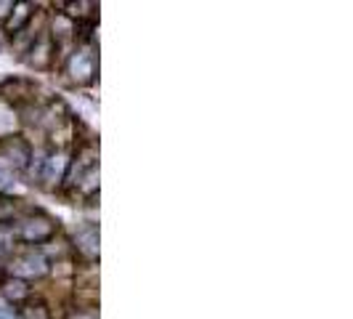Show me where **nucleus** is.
Returning a JSON list of instances; mask_svg holds the SVG:
<instances>
[{
	"label": "nucleus",
	"instance_id": "nucleus-12",
	"mask_svg": "<svg viewBox=\"0 0 353 319\" xmlns=\"http://www.w3.org/2000/svg\"><path fill=\"white\" fill-rule=\"evenodd\" d=\"M11 11H14V0H0V24L11 17Z\"/></svg>",
	"mask_w": 353,
	"mask_h": 319
},
{
	"label": "nucleus",
	"instance_id": "nucleus-9",
	"mask_svg": "<svg viewBox=\"0 0 353 319\" xmlns=\"http://www.w3.org/2000/svg\"><path fill=\"white\" fill-rule=\"evenodd\" d=\"M77 245H74V250H83L88 258H96V253H99V231H96V226H88V229L83 231V234H77V240H74Z\"/></svg>",
	"mask_w": 353,
	"mask_h": 319
},
{
	"label": "nucleus",
	"instance_id": "nucleus-5",
	"mask_svg": "<svg viewBox=\"0 0 353 319\" xmlns=\"http://www.w3.org/2000/svg\"><path fill=\"white\" fill-rule=\"evenodd\" d=\"M0 160H6L14 171H27L32 160V146L21 136H8L0 142Z\"/></svg>",
	"mask_w": 353,
	"mask_h": 319
},
{
	"label": "nucleus",
	"instance_id": "nucleus-11",
	"mask_svg": "<svg viewBox=\"0 0 353 319\" xmlns=\"http://www.w3.org/2000/svg\"><path fill=\"white\" fill-rule=\"evenodd\" d=\"M67 319H99V314H96V306H77L67 314Z\"/></svg>",
	"mask_w": 353,
	"mask_h": 319
},
{
	"label": "nucleus",
	"instance_id": "nucleus-10",
	"mask_svg": "<svg viewBox=\"0 0 353 319\" xmlns=\"http://www.w3.org/2000/svg\"><path fill=\"white\" fill-rule=\"evenodd\" d=\"M21 215V200L0 195V224H11Z\"/></svg>",
	"mask_w": 353,
	"mask_h": 319
},
{
	"label": "nucleus",
	"instance_id": "nucleus-8",
	"mask_svg": "<svg viewBox=\"0 0 353 319\" xmlns=\"http://www.w3.org/2000/svg\"><path fill=\"white\" fill-rule=\"evenodd\" d=\"M17 319H53V317H51V309H48V303L27 301V303H21V306H19Z\"/></svg>",
	"mask_w": 353,
	"mask_h": 319
},
{
	"label": "nucleus",
	"instance_id": "nucleus-1",
	"mask_svg": "<svg viewBox=\"0 0 353 319\" xmlns=\"http://www.w3.org/2000/svg\"><path fill=\"white\" fill-rule=\"evenodd\" d=\"M56 234H59V224L43 211L21 213L14 221V240L24 242V245H40L43 248Z\"/></svg>",
	"mask_w": 353,
	"mask_h": 319
},
{
	"label": "nucleus",
	"instance_id": "nucleus-6",
	"mask_svg": "<svg viewBox=\"0 0 353 319\" xmlns=\"http://www.w3.org/2000/svg\"><path fill=\"white\" fill-rule=\"evenodd\" d=\"M35 17V6L32 3H14V11H11V17L3 21V32L6 35H19L30 21Z\"/></svg>",
	"mask_w": 353,
	"mask_h": 319
},
{
	"label": "nucleus",
	"instance_id": "nucleus-7",
	"mask_svg": "<svg viewBox=\"0 0 353 319\" xmlns=\"http://www.w3.org/2000/svg\"><path fill=\"white\" fill-rule=\"evenodd\" d=\"M0 293H3V298L11 303H27L32 298V284L24 282V280H17V277H6L3 282H0Z\"/></svg>",
	"mask_w": 353,
	"mask_h": 319
},
{
	"label": "nucleus",
	"instance_id": "nucleus-2",
	"mask_svg": "<svg viewBox=\"0 0 353 319\" xmlns=\"http://www.w3.org/2000/svg\"><path fill=\"white\" fill-rule=\"evenodd\" d=\"M46 274H51V261L40 253V248L19 250L8 258V277L32 282V280H43Z\"/></svg>",
	"mask_w": 353,
	"mask_h": 319
},
{
	"label": "nucleus",
	"instance_id": "nucleus-4",
	"mask_svg": "<svg viewBox=\"0 0 353 319\" xmlns=\"http://www.w3.org/2000/svg\"><path fill=\"white\" fill-rule=\"evenodd\" d=\"M53 59H56V43H53L51 32H48V30H43V32L37 35L35 43L27 48L24 61H27L35 72H46L53 64Z\"/></svg>",
	"mask_w": 353,
	"mask_h": 319
},
{
	"label": "nucleus",
	"instance_id": "nucleus-3",
	"mask_svg": "<svg viewBox=\"0 0 353 319\" xmlns=\"http://www.w3.org/2000/svg\"><path fill=\"white\" fill-rule=\"evenodd\" d=\"M99 72V61L93 53V43L88 46H74L72 53L64 56V75L70 77L74 86H88L96 80Z\"/></svg>",
	"mask_w": 353,
	"mask_h": 319
},
{
	"label": "nucleus",
	"instance_id": "nucleus-13",
	"mask_svg": "<svg viewBox=\"0 0 353 319\" xmlns=\"http://www.w3.org/2000/svg\"><path fill=\"white\" fill-rule=\"evenodd\" d=\"M0 319H14L11 309H3V306H0Z\"/></svg>",
	"mask_w": 353,
	"mask_h": 319
}]
</instances>
